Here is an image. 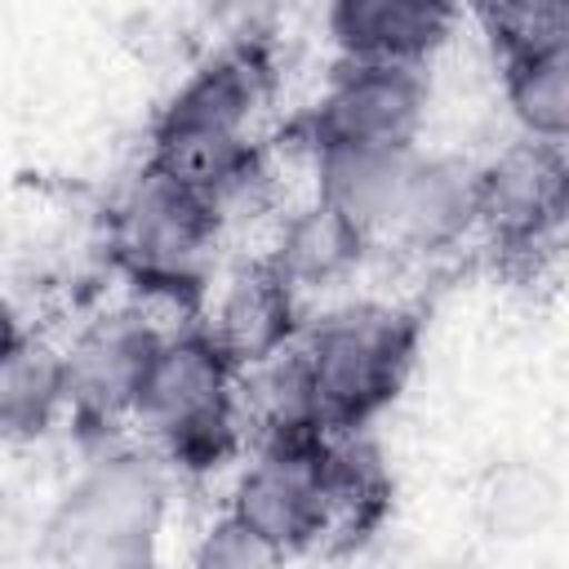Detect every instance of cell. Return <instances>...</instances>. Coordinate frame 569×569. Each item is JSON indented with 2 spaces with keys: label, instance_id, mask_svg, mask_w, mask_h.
<instances>
[{
  "label": "cell",
  "instance_id": "obj_4",
  "mask_svg": "<svg viewBox=\"0 0 569 569\" xmlns=\"http://www.w3.org/2000/svg\"><path fill=\"white\" fill-rule=\"evenodd\" d=\"M422 311L391 298H347L307 316L298 351L329 436L369 431L405 391L418 347Z\"/></svg>",
  "mask_w": 569,
  "mask_h": 569
},
{
  "label": "cell",
  "instance_id": "obj_13",
  "mask_svg": "<svg viewBox=\"0 0 569 569\" xmlns=\"http://www.w3.org/2000/svg\"><path fill=\"white\" fill-rule=\"evenodd\" d=\"M369 249H373V240L360 227H351L342 213H333L329 204L307 196L302 204L280 213L271 249L262 258L307 302V293H329V289L347 284L365 267Z\"/></svg>",
  "mask_w": 569,
  "mask_h": 569
},
{
  "label": "cell",
  "instance_id": "obj_14",
  "mask_svg": "<svg viewBox=\"0 0 569 569\" xmlns=\"http://www.w3.org/2000/svg\"><path fill=\"white\" fill-rule=\"evenodd\" d=\"M71 422L62 347L22 333L0 351V445H40Z\"/></svg>",
  "mask_w": 569,
  "mask_h": 569
},
{
  "label": "cell",
  "instance_id": "obj_2",
  "mask_svg": "<svg viewBox=\"0 0 569 569\" xmlns=\"http://www.w3.org/2000/svg\"><path fill=\"white\" fill-rule=\"evenodd\" d=\"M129 422L173 480H204L244 458L240 365L204 320L164 325Z\"/></svg>",
  "mask_w": 569,
  "mask_h": 569
},
{
  "label": "cell",
  "instance_id": "obj_7",
  "mask_svg": "<svg viewBox=\"0 0 569 569\" xmlns=\"http://www.w3.org/2000/svg\"><path fill=\"white\" fill-rule=\"evenodd\" d=\"M325 445L329 436L262 440L236 462L227 489V516L253 529L289 560L329 551V498H325Z\"/></svg>",
  "mask_w": 569,
  "mask_h": 569
},
{
  "label": "cell",
  "instance_id": "obj_15",
  "mask_svg": "<svg viewBox=\"0 0 569 569\" xmlns=\"http://www.w3.org/2000/svg\"><path fill=\"white\" fill-rule=\"evenodd\" d=\"M391 467L369 431H342L325 445V498H329V551L369 542L391 516Z\"/></svg>",
  "mask_w": 569,
  "mask_h": 569
},
{
  "label": "cell",
  "instance_id": "obj_5",
  "mask_svg": "<svg viewBox=\"0 0 569 569\" xmlns=\"http://www.w3.org/2000/svg\"><path fill=\"white\" fill-rule=\"evenodd\" d=\"M218 240L222 222L209 200L151 164H138L107 209V249L151 302L191 311L209 293Z\"/></svg>",
  "mask_w": 569,
  "mask_h": 569
},
{
  "label": "cell",
  "instance_id": "obj_12",
  "mask_svg": "<svg viewBox=\"0 0 569 569\" xmlns=\"http://www.w3.org/2000/svg\"><path fill=\"white\" fill-rule=\"evenodd\" d=\"M302 325H307L302 298L284 284V276L267 258H249L231 267L204 316V329L240 369L293 347Z\"/></svg>",
  "mask_w": 569,
  "mask_h": 569
},
{
  "label": "cell",
  "instance_id": "obj_19",
  "mask_svg": "<svg viewBox=\"0 0 569 569\" xmlns=\"http://www.w3.org/2000/svg\"><path fill=\"white\" fill-rule=\"evenodd\" d=\"M187 569H293V560L284 551H276L271 542H262L240 520H231L227 511H218L191 542Z\"/></svg>",
  "mask_w": 569,
  "mask_h": 569
},
{
  "label": "cell",
  "instance_id": "obj_10",
  "mask_svg": "<svg viewBox=\"0 0 569 569\" xmlns=\"http://www.w3.org/2000/svg\"><path fill=\"white\" fill-rule=\"evenodd\" d=\"M320 22L338 62L427 71V62L453 40L462 9L445 0H333Z\"/></svg>",
  "mask_w": 569,
  "mask_h": 569
},
{
  "label": "cell",
  "instance_id": "obj_16",
  "mask_svg": "<svg viewBox=\"0 0 569 569\" xmlns=\"http://www.w3.org/2000/svg\"><path fill=\"white\" fill-rule=\"evenodd\" d=\"M413 151H316L307 156L311 196L329 204L333 213H342L351 227H360L378 244Z\"/></svg>",
  "mask_w": 569,
  "mask_h": 569
},
{
  "label": "cell",
  "instance_id": "obj_3",
  "mask_svg": "<svg viewBox=\"0 0 569 569\" xmlns=\"http://www.w3.org/2000/svg\"><path fill=\"white\" fill-rule=\"evenodd\" d=\"M271 80L276 62L262 36L227 40L222 49L200 58L156 107L142 164L204 196L262 147L258 116L271 98Z\"/></svg>",
  "mask_w": 569,
  "mask_h": 569
},
{
  "label": "cell",
  "instance_id": "obj_1",
  "mask_svg": "<svg viewBox=\"0 0 569 569\" xmlns=\"http://www.w3.org/2000/svg\"><path fill=\"white\" fill-rule=\"evenodd\" d=\"M173 476L147 445H93L40 520L49 569H164Z\"/></svg>",
  "mask_w": 569,
  "mask_h": 569
},
{
  "label": "cell",
  "instance_id": "obj_20",
  "mask_svg": "<svg viewBox=\"0 0 569 569\" xmlns=\"http://www.w3.org/2000/svg\"><path fill=\"white\" fill-rule=\"evenodd\" d=\"M22 333H27V329H22V325H18V316H13V311H9V302H0V351H4V347H9V342H18V338H22Z\"/></svg>",
  "mask_w": 569,
  "mask_h": 569
},
{
  "label": "cell",
  "instance_id": "obj_9",
  "mask_svg": "<svg viewBox=\"0 0 569 569\" xmlns=\"http://www.w3.org/2000/svg\"><path fill=\"white\" fill-rule=\"evenodd\" d=\"M569 209L565 147L516 138L476 164V231L507 253L547 249Z\"/></svg>",
  "mask_w": 569,
  "mask_h": 569
},
{
  "label": "cell",
  "instance_id": "obj_6",
  "mask_svg": "<svg viewBox=\"0 0 569 569\" xmlns=\"http://www.w3.org/2000/svg\"><path fill=\"white\" fill-rule=\"evenodd\" d=\"M431 84L418 67L333 62L316 102L293 120V138L316 151H413L427 124Z\"/></svg>",
  "mask_w": 569,
  "mask_h": 569
},
{
  "label": "cell",
  "instance_id": "obj_8",
  "mask_svg": "<svg viewBox=\"0 0 569 569\" xmlns=\"http://www.w3.org/2000/svg\"><path fill=\"white\" fill-rule=\"evenodd\" d=\"M160 333L164 325L147 307H111L62 347L71 422L89 431V449L120 440L116 427L133 418V400L142 391Z\"/></svg>",
  "mask_w": 569,
  "mask_h": 569
},
{
  "label": "cell",
  "instance_id": "obj_18",
  "mask_svg": "<svg viewBox=\"0 0 569 569\" xmlns=\"http://www.w3.org/2000/svg\"><path fill=\"white\" fill-rule=\"evenodd\" d=\"M489 53H520V49H556L569 44V4L565 0H507L476 9Z\"/></svg>",
  "mask_w": 569,
  "mask_h": 569
},
{
  "label": "cell",
  "instance_id": "obj_17",
  "mask_svg": "<svg viewBox=\"0 0 569 569\" xmlns=\"http://www.w3.org/2000/svg\"><path fill=\"white\" fill-rule=\"evenodd\" d=\"M493 67H498L502 102L520 138L565 147L569 138V44L498 53Z\"/></svg>",
  "mask_w": 569,
  "mask_h": 569
},
{
  "label": "cell",
  "instance_id": "obj_11",
  "mask_svg": "<svg viewBox=\"0 0 569 569\" xmlns=\"http://www.w3.org/2000/svg\"><path fill=\"white\" fill-rule=\"evenodd\" d=\"M476 231V164L453 151H413L391 218L382 227L387 249L436 258L458 249Z\"/></svg>",
  "mask_w": 569,
  "mask_h": 569
}]
</instances>
